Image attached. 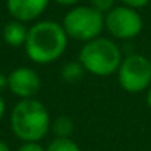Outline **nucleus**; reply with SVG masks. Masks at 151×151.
Wrapping results in <instances>:
<instances>
[{
  "label": "nucleus",
  "instance_id": "obj_1",
  "mask_svg": "<svg viewBox=\"0 0 151 151\" xmlns=\"http://www.w3.org/2000/svg\"><path fill=\"white\" fill-rule=\"evenodd\" d=\"M69 37L62 24L56 21H38L28 29L25 53L37 65H50L59 60L68 49Z\"/></svg>",
  "mask_w": 151,
  "mask_h": 151
},
{
  "label": "nucleus",
  "instance_id": "obj_2",
  "mask_svg": "<svg viewBox=\"0 0 151 151\" xmlns=\"http://www.w3.org/2000/svg\"><path fill=\"white\" fill-rule=\"evenodd\" d=\"M47 107L37 99L19 100L10 113V129L22 142H40L50 131Z\"/></svg>",
  "mask_w": 151,
  "mask_h": 151
},
{
  "label": "nucleus",
  "instance_id": "obj_3",
  "mask_svg": "<svg viewBox=\"0 0 151 151\" xmlns=\"http://www.w3.org/2000/svg\"><path fill=\"white\" fill-rule=\"evenodd\" d=\"M78 60L84 66L85 72L104 78L117 73L123 56L119 46L111 38L97 37L82 46Z\"/></svg>",
  "mask_w": 151,
  "mask_h": 151
},
{
  "label": "nucleus",
  "instance_id": "obj_4",
  "mask_svg": "<svg viewBox=\"0 0 151 151\" xmlns=\"http://www.w3.org/2000/svg\"><path fill=\"white\" fill-rule=\"evenodd\" d=\"M62 27L69 38L84 44L101 37L104 28V15L90 4H76L66 12Z\"/></svg>",
  "mask_w": 151,
  "mask_h": 151
},
{
  "label": "nucleus",
  "instance_id": "obj_5",
  "mask_svg": "<svg viewBox=\"0 0 151 151\" xmlns=\"http://www.w3.org/2000/svg\"><path fill=\"white\" fill-rule=\"evenodd\" d=\"M117 81L122 90L131 94L148 90L151 87L150 59L138 53L125 56L117 70Z\"/></svg>",
  "mask_w": 151,
  "mask_h": 151
},
{
  "label": "nucleus",
  "instance_id": "obj_6",
  "mask_svg": "<svg viewBox=\"0 0 151 151\" xmlns=\"http://www.w3.org/2000/svg\"><path fill=\"white\" fill-rule=\"evenodd\" d=\"M104 28L113 38L132 40L141 34L144 21L137 9L120 4L104 15Z\"/></svg>",
  "mask_w": 151,
  "mask_h": 151
},
{
  "label": "nucleus",
  "instance_id": "obj_7",
  "mask_svg": "<svg viewBox=\"0 0 151 151\" xmlns=\"http://www.w3.org/2000/svg\"><path fill=\"white\" fill-rule=\"evenodd\" d=\"M7 90L19 100L34 99L41 90V78L32 68H15L7 75Z\"/></svg>",
  "mask_w": 151,
  "mask_h": 151
},
{
  "label": "nucleus",
  "instance_id": "obj_8",
  "mask_svg": "<svg viewBox=\"0 0 151 151\" xmlns=\"http://www.w3.org/2000/svg\"><path fill=\"white\" fill-rule=\"evenodd\" d=\"M51 0H6V9L12 19L24 24L37 21L49 7Z\"/></svg>",
  "mask_w": 151,
  "mask_h": 151
},
{
  "label": "nucleus",
  "instance_id": "obj_9",
  "mask_svg": "<svg viewBox=\"0 0 151 151\" xmlns=\"http://www.w3.org/2000/svg\"><path fill=\"white\" fill-rule=\"evenodd\" d=\"M28 27L27 24L12 19L3 27V40L10 47H22L25 46L27 37H28Z\"/></svg>",
  "mask_w": 151,
  "mask_h": 151
},
{
  "label": "nucleus",
  "instance_id": "obj_10",
  "mask_svg": "<svg viewBox=\"0 0 151 151\" xmlns=\"http://www.w3.org/2000/svg\"><path fill=\"white\" fill-rule=\"evenodd\" d=\"M84 73H85V69L84 66L81 65L79 60H73V62H66L62 69H60V76L65 82L68 84H75V82H79L82 78H84Z\"/></svg>",
  "mask_w": 151,
  "mask_h": 151
},
{
  "label": "nucleus",
  "instance_id": "obj_11",
  "mask_svg": "<svg viewBox=\"0 0 151 151\" xmlns=\"http://www.w3.org/2000/svg\"><path fill=\"white\" fill-rule=\"evenodd\" d=\"M51 132L56 135V138H70L73 132V122L69 116L62 114L57 116L50 125Z\"/></svg>",
  "mask_w": 151,
  "mask_h": 151
},
{
  "label": "nucleus",
  "instance_id": "obj_12",
  "mask_svg": "<svg viewBox=\"0 0 151 151\" xmlns=\"http://www.w3.org/2000/svg\"><path fill=\"white\" fill-rule=\"evenodd\" d=\"M46 151H82L76 142L70 138H54L49 144Z\"/></svg>",
  "mask_w": 151,
  "mask_h": 151
},
{
  "label": "nucleus",
  "instance_id": "obj_13",
  "mask_svg": "<svg viewBox=\"0 0 151 151\" xmlns=\"http://www.w3.org/2000/svg\"><path fill=\"white\" fill-rule=\"evenodd\" d=\"M114 1L116 0H90V6H93L96 10L106 15L114 7Z\"/></svg>",
  "mask_w": 151,
  "mask_h": 151
},
{
  "label": "nucleus",
  "instance_id": "obj_14",
  "mask_svg": "<svg viewBox=\"0 0 151 151\" xmlns=\"http://www.w3.org/2000/svg\"><path fill=\"white\" fill-rule=\"evenodd\" d=\"M16 151H46L40 142H24Z\"/></svg>",
  "mask_w": 151,
  "mask_h": 151
},
{
  "label": "nucleus",
  "instance_id": "obj_15",
  "mask_svg": "<svg viewBox=\"0 0 151 151\" xmlns=\"http://www.w3.org/2000/svg\"><path fill=\"white\" fill-rule=\"evenodd\" d=\"M120 1H122V4L132 7V9H137V10L141 7H145L150 3V0H120Z\"/></svg>",
  "mask_w": 151,
  "mask_h": 151
},
{
  "label": "nucleus",
  "instance_id": "obj_16",
  "mask_svg": "<svg viewBox=\"0 0 151 151\" xmlns=\"http://www.w3.org/2000/svg\"><path fill=\"white\" fill-rule=\"evenodd\" d=\"M51 1H54V3H57L60 6H70V7H73V6L78 4L79 0H51Z\"/></svg>",
  "mask_w": 151,
  "mask_h": 151
},
{
  "label": "nucleus",
  "instance_id": "obj_17",
  "mask_svg": "<svg viewBox=\"0 0 151 151\" xmlns=\"http://www.w3.org/2000/svg\"><path fill=\"white\" fill-rule=\"evenodd\" d=\"M6 88H7V75L0 72V93L4 91Z\"/></svg>",
  "mask_w": 151,
  "mask_h": 151
},
{
  "label": "nucleus",
  "instance_id": "obj_18",
  "mask_svg": "<svg viewBox=\"0 0 151 151\" xmlns=\"http://www.w3.org/2000/svg\"><path fill=\"white\" fill-rule=\"evenodd\" d=\"M4 113H6V103H4V100H3V97L0 96V120L3 119Z\"/></svg>",
  "mask_w": 151,
  "mask_h": 151
},
{
  "label": "nucleus",
  "instance_id": "obj_19",
  "mask_svg": "<svg viewBox=\"0 0 151 151\" xmlns=\"http://www.w3.org/2000/svg\"><path fill=\"white\" fill-rule=\"evenodd\" d=\"M0 151H10V147L1 139H0Z\"/></svg>",
  "mask_w": 151,
  "mask_h": 151
},
{
  "label": "nucleus",
  "instance_id": "obj_20",
  "mask_svg": "<svg viewBox=\"0 0 151 151\" xmlns=\"http://www.w3.org/2000/svg\"><path fill=\"white\" fill-rule=\"evenodd\" d=\"M145 100H147V106L151 109V87L148 88V91H147V97H145Z\"/></svg>",
  "mask_w": 151,
  "mask_h": 151
},
{
  "label": "nucleus",
  "instance_id": "obj_21",
  "mask_svg": "<svg viewBox=\"0 0 151 151\" xmlns=\"http://www.w3.org/2000/svg\"><path fill=\"white\" fill-rule=\"evenodd\" d=\"M150 62H151V57H150Z\"/></svg>",
  "mask_w": 151,
  "mask_h": 151
}]
</instances>
